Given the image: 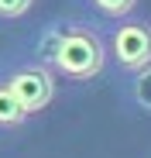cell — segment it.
<instances>
[{"mask_svg":"<svg viewBox=\"0 0 151 158\" xmlns=\"http://www.w3.org/2000/svg\"><path fill=\"white\" fill-rule=\"evenodd\" d=\"M4 86H7L10 96L21 103L24 114L45 110L48 103H52V96H55V79H52V72H48V65H41V62L17 65V69L4 79Z\"/></svg>","mask_w":151,"mask_h":158,"instance_id":"2","label":"cell"},{"mask_svg":"<svg viewBox=\"0 0 151 158\" xmlns=\"http://www.w3.org/2000/svg\"><path fill=\"white\" fill-rule=\"evenodd\" d=\"M28 120V114L21 110V103L10 96V89L0 83V127H21Z\"/></svg>","mask_w":151,"mask_h":158,"instance_id":"4","label":"cell"},{"mask_svg":"<svg viewBox=\"0 0 151 158\" xmlns=\"http://www.w3.org/2000/svg\"><path fill=\"white\" fill-rule=\"evenodd\" d=\"M35 0H0V21H14V17H24L31 10Z\"/></svg>","mask_w":151,"mask_h":158,"instance_id":"7","label":"cell"},{"mask_svg":"<svg viewBox=\"0 0 151 158\" xmlns=\"http://www.w3.org/2000/svg\"><path fill=\"white\" fill-rule=\"evenodd\" d=\"M89 7L103 17H127L137 7V0H89Z\"/></svg>","mask_w":151,"mask_h":158,"instance_id":"6","label":"cell"},{"mask_svg":"<svg viewBox=\"0 0 151 158\" xmlns=\"http://www.w3.org/2000/svg\"><path fill=\"white\" fill-rule=\"evenodd\" d=\"M45 55L69 79H93L103 69L107 52H103V41H100V35L93 28H86V24H65L62 31L52 28V41H48Z\"/></svg>","mask_w":151,"mask_h":158,"instance_id":"1","label":"cell"},{"mask_svg":"<svg viewBox=\"0 0 151 158\" xmlns=\"http://www.w3.org/2000/svg\"><path fill=\"white\" fill-rule=\"evenodd\" d=\"M131 100L137 103L144 114H151V65H144V69H137V72H134V83H131Z\"/></svg>","mask_w":151,"mask_h":158,"instance_id":"5","label":"cell"},{"mask_svg":"<svg viewBox=\"0 0 151 158\" xmlns=\"http://www.w3.org/2000/svg\"><path fill=\"white\" fill-rule=\"evenodd\" d=\"M110 55L124 72H137V69L151 65V24L120 21L110 35Z\"/></svg>","mask_w":151,"mask_h":158,"instance_id":"3","label":"cell"}]
</instances>
